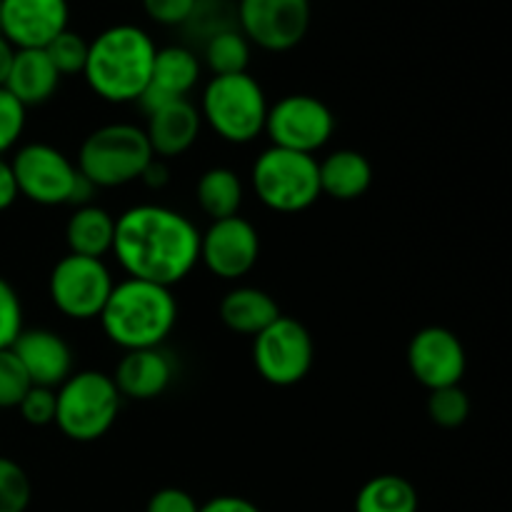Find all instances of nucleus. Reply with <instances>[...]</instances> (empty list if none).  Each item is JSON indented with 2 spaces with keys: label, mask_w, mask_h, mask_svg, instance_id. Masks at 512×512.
I'll return each mask as SVG.
<instances>
[{
  "label": "nucleus",
  "mask_w": 512,
  "mask_h": 512,
  "mask_svg": "<svg viewBox=\"0 0 512 512\" xmlns=\"http://www.w3.org/2000/svg\"><path fill=\"white\" fill-rule=\"evenodd\" d=\"M110 253L128 278L175 288L200 265V230L180 210L140 203L115 218Z\"/></svg>",
  "instance_id": "1"
},
{
  "label": "nucleus",
  "mask_w": 512,
  "mask_h": 512,
  "mask_svg": "<svg viewBox=\"0 0 512 512\" xmlns=\"http://www.w3.org/2000/svg\"><path fill=\"white\" fill-rule=\"evenodd\" d=\"M158 45L140 25L118 23L88 43L83 78L100 100L113 105L138 103L153 75Z\"/></svg>",
  "instance_id": "2"
},
{
  "label": "nucleus",
  "mask_w": 512,
  "mask_h": 512,
  "mask_svg": "<svg viewBox=\"0 0 512 512\" xmlns=\"http://www.w3.org/2000/svg\"><path fill=\"white\" fill-rule=\"evenodd\" d=\"M105 338L120 350L163 348L178 325L173 288L125 278L113 285L98 315Z\"/></svg>",
  "instance_id": "3"
},
{
  "label": "nucleus",
  "mask_w": 512,
  "mask_h": 512,
  "mask_svg": "<svg viewBox=\"0 0 512 512\" xmlns=\"http://www.w3.org/2000/svg\"><path fill=\"white\" fill-rule=\"evenodd\" d=\"M268 95L250 73L213 75L200 95V118L220 140L248 145L265 133Z\"/></svg>",
  "instance_id": "4"
},
{
  "label": "nucleus",
  "mask_w": 512,
  "mask_h": 512,
  "mask_svg": "<svg viewBox=\"0 0 512 512\" xmlns=\"http://www.w3.org/2000/svg\"><path fill=\"white\" fill-rule=\"evenodd\" d=\"M120 405L113 375L78 370L55 388V425L73 443H95L115 425Z\"/></svg>",
  "instance_id": "5"
},
{
  "label": "nucleus",
  "mask_w": 512,
  "mask_h": 512,
  "mask_svg": "<svg viewBox=\"0 0 512 512\" xmlns=\"http://www.w3.org/2000/svg\"><path fill=\"white\" fill-rule=\"evenodd\" d=\"M153 158L140 125L108 123L85 135L75 165L93 188H123L140 180Z\"/></svg>",
  "instance_id": "6"
},
{
  "label": "nucleus",
  "mask_w": 512,
  "mask_h": 512,
  "mask_svg": "<svg viewBox=\"0 0 512 512\" xmlns=\"http://www.w3.org/2000/svg\"><path fill=\"white\" fill-rule=\"evenodd\" d=\"M15 185H18L20 198H28L30 203L45 205V208H58V205H83L90 203L93 185L80 175L75 160L60 148L50 143H25L15 150L13 160Z\"/></svg>",
  "instance_id": "7"
},
{
  "label": "nucleus",
  "mask_w": 512,
  "mask_h": 512,
  "mask_svg": "<svg viewBox=\"0 0 512 512\" xmlns=\"http://www.w3.org/2000/svg\"><path fill=\"white\" fill-rule=\"evenodd\" d=\"M250 183L255 198L273 213H303L320 198L318 160L315 155L270 145L255 158Z\"/></svg>",
  "instance_id": "8"
},
{
  "label": "nucleus",
  "mask_w": 512,
  "mask_h": 512,
  "mask_svg": "<svg viewBox=\"0 0 512 512\" xmlns=\"http://www.w3.org/2000/svg\"><path fill=\"white\" fill-rule=\"evenodd\" d=\"M315 363L310 330L290 315H280L253 338V365L260 378L275 388L303 383Z\"/></svg>",
  "instance_id": "9"
},
{
  "label": "nucleus",
  "mask_w": 512,
  "mask_h": 512,
  "mask_svg": "<svg viewBox=\"0 0 512 512\" xmlns=\"http://www.w3.org/2000/svg\"><path fill=\"white\" fill-rule=\"evenodd\" d=\"M115 280L105 260L63 255L48 278L50 303L70 320H93L103 310Z\"/></svg>",
  "instance_id": "10"
},
{
  "label": "nucleus",
  "mask_w": 512,
  "mask_h": 512,
  "mask_svg": "<svg viewBox=\"0 0 512 512\" xmlns=\"http://www.w3.org/2000/svg\"><path fill=\"white\" fill-rule=\"evenodd\" d=\"M335 133V115L320 98L293 93L275 100L265 118V135L270 145L315 155L330 143Z\"/></svg>",
  "instance_id": "11"
},
{
  "label": "nucleus",
  "mask_w": 512,
  "mask_h": 512,
  "mask_svg": "<svg viewBox=\"0 0 512 512\" xmlns=\"http://www.w3.org/2000/svg\"><path fill=\"white\" fill-rule=\"evenodd\" d=\"M238 28L250 45L268 53H288L308 35L310 0H238Z\"/></svg>",
  "instance_id": "12"
},
{
  "label": "nucleus",
  "mask_w": 512,
  "mask_h": 512,
  "mask_svg": "<svg viewBox=\"0 0 512 512\" xmlns=\"http://www.w3.org/2000/svg\"><path fill=\"white\" fill-rule=\"evenodd\" d=\"M260 258L258 228L243 215L210 220L200 233V265L220 280H240L255 268Z\"/></svg>",
  "instance_id": "13"
},
{
  "label": "nucleus",
  "mask_w": 512,
  "mask_h": 512,
  "mask_svg": "<svg viewBox=\"0 0 512 512\" xmlns=\"http://www.w3.org/2000/svg\"><path fill=\"white\" fill-rule=\"evenodd\" d=\"M408 368L413 378L428 390L460 385L468 368L465 345L450 328L428 325L410 338Z\"/></svg>",
  "instance_id": "14"
},
{
  "label": "nucleus",
  "mask_w": 512,
  "mask_h": 512,
  "mask_svg": "<svg viewBox=\"0 0 512 512\" xmlns=\"http://www.w3.org/2000/svg\"><path fill=\"white\" fill-rule=\"evenodd\" d=\"M68 23V0H0V35L15 50H43Z\"/></svg>",
  "instance_id": "15"
},
{
  "label": "nucleus",
  "mask_w": 512,
  "mask_h": 512,
  "mask_svg": "<svg viewBox=\"0 0 512 512\" xmlns=\"http://www.w3.org/2000/svg\"><path fill=\"white\" fill-rule=\"evenodd\" d=\"M18 363L23 365L25 375L30 378V385L40 388H58L70 375L75 373L73 365V348L60 333L48 328H30L15 338L10 345Z\"/></svg>",
  "instance_id": "16"
},
{
  "label": "nucleus",
  "mask_w": 512,
  "mask_h": 512,
  "mask_svg": "<svg viewBox=\"0 0 512 512\" xmlns=\"http://www.w3.org/2000/svg\"><path fill=\"white\" fill-rule=\"evenodd\" d=\"M200 78H203V63L193 48H188V45L158 48L153 60V75H150L148 88L138 98V105L148 115L170 100L188 98L195 85L200 83Z\"/></svg>",
  "instance_id": "17"
},
{
  "label": "nucleus",
  "mask_w": 512,
  "mask_h": 512,
  "mask_svg": "<svg viewBox=\"0 0 512 512\" xmlns=\"http://www.w3.org/2000/svg\"><path fill=\"white\" fill-rule=\"evenodd\" d=\"M145 118H148L143 128L145 138H148L150 150L158 160L178 158V155L188 153L198 143L200 130H203L198 105L190 98L170 100Z\"/></svg>",
  "instance_id": "18"
},
{
  "label": "nucleus",
  "mask_w": 512,
  "mask_h": 512,
  "mask_svg": "<svg viewBox=\"0 0 512 512\" xmlns=\"http://www.w3.org/2000/svg\"><path fill=\"white\" fill-rule=\"evenodd\" d=\"M175 378V363L168 350L145 348L128 350L120 358L113 373V383L120 398L128 400H155L170 388Z\"/></svg>",
  "instance_id": "19"
},
{
  "label": "nucleus",
  "mask_w": 512,
  "mask_h": 512,
  "mask_svg": "<svg viewBox=\"0 0 512 512\" xmlns=\"http://www.w3.org/2000/svg\"><path fill=\"white\" fill-rule=\"evenodd\" d=\"M320 195L350 203L363 198L373 185V163L360 150L340 148L318 163Z\"/></svg>",
  "instance_id": "20"
},
{
  "label": "nucleus",
  "mask_w": 512,
  "mask_h": 512,
  "mask_svg": "<svg viewBox=\"0 0 512 512\" xmlns=\"http://www.w3.org/2000/svg\"><path fill=\"white\" fill-rule=\"evenodd\" d=\"M60 75L50 63L48 53L40 48L15 50L8 80L3 88L10 90L25 108L43 105L58 93Z\"/></svg>",
  "instance_id": "21"
},
{
  "label": "nucleus",
  "mask_w": 512,
  "mask_h": 512,
  "mask_svg": "<svg viewBox=\"0 0 512 512\" xmlns=\"http://www.w3.org/2000/svg\"><path fill=\"white\" fill-rule=\"evenodd\" d=\"M218 313L225 328L238 335H248V338L263 333L270 323L283 315L273 295L253 288V285H238V288L228 290L220 300Z\"/></svg>",
  "instance_id": "22"
},
{
  "label": "nucleus",
  "mask_w": 512,
  "mask_h": 512,
  "mask_svg": "<svg viewBox=\"0 0 512 512\" xmlns=\"http://www.w3.org/2000/svg\"><path fill=\"white\" fill-rule=\"evenodd\" d=\"M113 235L115 218L103 205H78L65 223V245L73 255L103 260L113 250Z\"/></svg>",
  "instance_id": "23"
},
{
  "label": "nucleus",
  "mask_w": 512,
  "mask_h": 512,
  "mask_svg": "<svg viewBox=\"0 0 512 512\" xmlns=\"http://www.w3.org/2000/svg\"><path fill=\"white\" fill-rule=\"evenodd\" d=\"M245 198V185L240 180V175L233 168H225V165H215L208 168L198 178L195 185V200H198V208L208 215L210 220H223L240 215Z\"/></svg>",
  "instance_id": "24"
},
{
  "label": "nucleus",
  "mask_w": 512,
  "mask_h": 512,
  "mask_svg": "<svg viewBox=\"0 0 512 512\" xmlns=\"http://www.w3.org/2000/svg\"><path fill=\"white\" fill-rule=\"evenodd\" d=\"M418 490L403 475H375L355 495V512H418Z\"/></svg>",
  "instance_id": "25"
},
{
  "label": "nucleus",
  "mask_w": 512,
  "mask_h": 512,
  "mask_svg": "<svg viewBox=\"0 0 512 512\" xmlns=\"http://www.w3.org/2000/svg\"><path fill=\"white\" fill-rule=\"evenodd\" d=\"M250 50H253V45L240 33V28L223 30V33L213 35L203 45V58H200V63L213 75L248 73Z\"/></svg>",
  "instance_id": "26"
},
{
  "label": "nucleus",
  "mask_w": 512,
  "mask_h": 512,
  "mask_svg": "<svg viewBox=\"0 0 512 512\" xmlns=\"http://www.w3.org/2000/svg\"><path fill=\"white\" fill-rule=\"evenodd\" d=\"M180 28L190 40L205 45L213 35L238 28V10L230 0H195L188 20Z\"/></svg>",
  "instance_id": "27"
},
{
  "label": "nucleus",
  "mask_w": 512,
  "mask_h": 512,
  "mask_svg": "<svg viewBox=\"0 0 512 512\" xmlns=\"http://www.w3.org/2000/svg\"><path fill=\"white\" fill-rule=\"evenodd\" d=\"M470 398L460 385H450V388L430 390L428 398V418L433 420L438 428L455 430L465 425L470 418Z\"/></svg>",
  "instance_id": "28"
},
{
  "label": "nucleus",
  "mask_w": 512,
  "mask_h": 512,
  "mask_svg": "<svg viewBox=\"0 0 512 512\" xmlns=\"http://www.w3.org/2000/svg\"><path fill=\"white\" fill-rule=\"evenodd\" d=\"M43 50L48 53L50 63L58 70L60 78H65V75H83L85 60H88V40L80 33L70 28L63 30Z\"/></svg>",
  "instance_id": "29"
},
{
  "label": "nucleus",
  "mask_w": 512,
  "mask_h": 512,
  "mask_svg": "<svg viewBox=\"0 0 512 512\" xmlns=\"http://www.w3.org/2000/svg\"><path fill=\"white\" fill-rule=\"evenodd\" d=\"M33 500L28 473L15 460L0 455V512H25Z\"/></svg>",
  "instance_id": "30"
},
{
  "label": "nucleus",
  "mask_w": 512,
  "mask_h": 512,
  "mask_svg": "<svg viewBox=\"0 0 512 512\" xmlns=\"http://www.w3.org/2000/svg\"><path fill=\"white\" fill-rule=\"evenodd\" d=\"M28 123V108L10 90L0 88V155L20 143Z\"/></svg>",
  "instance_id": "31"
},
{
  "label": "nucleus",
  "mask_w": 512,
  "mask_h": 512,
  "mask_svg": "<svg viewBox=\"0 0 512 512\" xmlns=\"http://www.w3.org/2000/svg\"><path fill=\"white\" fill-rule=\"evenodd\" d=\"M30 378L23 365L13 355V350H0V410L18 408L23 395L28 393Z\"/></svg>",
  "instance_id": "32"
},
{
  "label": "nucleus",
  "mask_w": 512,
  "mask_h": 512,
  "mask_svg": "<svg viewBox=\"0 0 512 512\" xmlns=\"http://www.w3.org/2000/svg\"><path fill=\"white\" fill-rule=\"evenodd\" d=\"M23 333V303L8 280L0 275V350H8Z\"/></svg>",
  "instance_id": "33"
},
{
  "label": "nucleus",
  "mask_w": 512,
  "mask_h": 512,
  "mask_svg": "<svg viewBox=\"0 0 512 512\" xmlns=\"http://www.w3.org/2000/svg\"><path fill=\"white\" fill-rule=\"evenodd\" d=\"M20 418L33 428H45V425L55 423V390L40 388V385H30L28 393L18 403Z\"/></svg>",
  "instance_id": "34"
},
{
  "label": "nucleus",
  "mask_w": 512,
  "mask_h": 512,
  "mask_svg": "<svg viewBox=\"0 0 512 512\" xmlns=\"http://www.w3.org/2000/svg\"><path fill=\"white\" fill-rule=\"evenodd\" d=\"M195 0H143V10L153 23L180 28L188 20Z\"/></svg>",
  "instance_id": "35"
},
{
  "label": "nucleus",
  "mask_w": 512,
  "mask_h": 512,
  "mask_svg": "<svg viewBox=\"0 0 512 512\" xmlns=\"http://www.w3.org/2000/svg\"><path fill=\"white\" fill-rule=\"evenodd\" d=\"M145 512H200V505L188 490L163 488L150 495Z\"/></svg>",
  "instance_id": "36"
},
{
  "label": "nucleus",
  "mask_w": 512,
  "mask_h": 512,
  "mask_svg": "<svg viewBox=\"0 0 512 512\" xmlns=\"http://www.w3.org/2000/svg\"><path fill=\"white\" fill-rule=\"evenodd\" d=\"M200 512H260V508L250 503L248 498H240V495H218V498L200 505Z\"/></svg>",
  "instance_id": "37"
},
{
  "label": "nucleus",
  "mask_w": 512,
  "mask_h": 512,
  "mask_svg": "<svg viewBox=\"0 0 512 512\" xmlns=\"http://www.w3.org/2000/svg\"><path fill=\"white\" fill-rule=\"evenodd\" d=\"M18 198L20 193H18V185H15V175H13V168H10V160H5L3 155H0V213L13 208Z\"/></svg>",
  "instance_id": "38"
},
{
  "label": "nucleus",
  "mask_w": 512,
  "mask_h": 512,
  "mask_svg": "<svg viewBox=\"0 0 512 512\" xmlns=\"http://www.w3.org/2000/svg\"><path fill=\"white\" fill-rule=\"evenodd\" d=\"M140 180H143L145 188H150V190L165 188V185H168V180H170L168 165H165L163 160L153 158V160H150V163H148V168L143 170V175H140Z\"/></svg>",
  "instance_id": "39"
},
{
  "label": "nucleus",
  "mask_w": 512,
  "mask_h": 512,
  "mask_svg": "<svg viewBox=\"0 0 512 512\" xmlns=\"http://www.w3.org/2000/svg\"><path fill=\"white\" fill-rule=\"evenodd\" d=\"M13 55H15V48L3 38V35H0V88H3L5 80H8L10 65H13Z\"/></svg>",
  "instance_id": "40"
}]
</instances>
